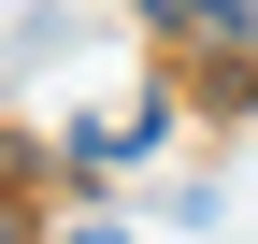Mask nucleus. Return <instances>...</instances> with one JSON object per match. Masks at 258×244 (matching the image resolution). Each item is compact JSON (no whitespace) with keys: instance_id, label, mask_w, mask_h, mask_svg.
<instances>
[{"instance_id":"nucleus-1","label":"nucleus","mask_w":258,"mask_h":244,"mask_svg":"<svg viewBox=\"0 0 258 244\" xmlns=\"http://www.w3.org/2000/svg\"><path fill=\"white\" fill-rule=\"evenodd\" d=\"M158 15H172V29H244L258 0H158Z\"/></svg>"},{"instance_id":"nucleus-2","label":"nucleus","mask_w":258,"mask_h":244,"mask_svg":"<svg viewBox=\"0 0 258 244\" xmlns=\"http://www.w3.org/2000/svg\"><path fill=\"white\" fill-rule=\"evenodd\" d=\"M72 244H129V230H72Z\"/></svg>"}]
</instances>
